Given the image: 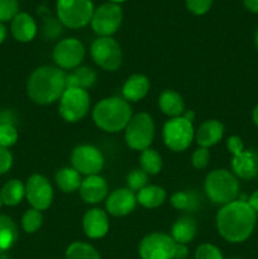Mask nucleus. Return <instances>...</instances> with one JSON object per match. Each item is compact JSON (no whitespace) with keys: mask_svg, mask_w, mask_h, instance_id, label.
<instances>
[{"mask_svg":"<svg viewBox=\"0 0 258 259\" xmlns=\"http://www.w3.org/2000/svg\"><path fill=\"white\" fill-rule=\"evenodd\" d=\"M257 214L244 200H235L224 205L217 215V228L227 242L242 243L252 235Z\"/></svg>","mask_w":258,"mask_h":259,"instance_id":"nucleus-1","label":"nucleus"},{"mask_svg":"<svg viewBox=\"0 0 258 259\" xmlns=\"http://www.w3.org/2000/svg\"><path fill=\"white\" fill-rule=\"evenodd\" d=\"M65 71L53 66L35 68L27 82V93L30 100L39 105H48L61 99L67 89Z\"/></svg>","mask_w":258,"mask_h":259,"instance_id":"nucleus-2","label":"nucleus"},{"mask_svg":"<svg viewBox=\"0 0 258 259\" xmlns=\"http://www.w3.org/2000/svg\"><path fill=\"white\" fill-rule=\"evenodd\" d=\"M96 125L108 133H116L128 125L132 119V108L124 98L113 96L99 101L93 110Z\"/></svg>","mask_w":258,"mask_h":259,"instance_id":"nucleus-3","label":"nucleus"},{"mask_svg":"<svg viewBox=\"0 0 258 259\" xmlns=\"http://www.w3.org/2000/svg\"><path fill=\"white\" fill-rule=\"evenodd\" d=\"M187 254L186 245L177 244L171 235L164 233L146 235L139 244L142 259H185Z\"/></svg>","mask_w":258,"mask_h":259,"instance_id":"nucleus-4","label":"nucleus"},{"mask_svg":"<svg viewBox=\"0 0 258 259\" xmlns=\"http://www.w3.org/2000/svg\"><path fill=\"white\" fill-rule=\"evenodd\" d=\"M205 192L210 201L218 205H227L235 201L239 195V182L235 175L227 169H215L205 180Z\"/></svg>","mask_w":258,"mask_h":259,"instance_id":"nucleus-5","label":"nucleus"},{"mask_svg":"<svg viewBox=\"0 0 258 259\" xmlns=\"http://www.w3.org/2000/svg\"><path fill=\"white\" fill-rule=\"evenodd\" d=\"M227 148L233 154L232 169L237 179L250 181L258 177V153L254 149H244V144L238 136L228 138Z\"/></svg>","mask_w":258,"mask_h":259,"instance_id":"nucleus-6","label":"nucleus"},{"mask_svg":"<svg viewBox=\"0 0 258 259\" xmlns=\"http://www.w3.org/2000/svg\"><path fill=\"white\" fill-rule=\"evenodd\" d=\"M56 8L60 22L72 29L85 27L94 14L91 0H57Z\"/></svg>","mask_w":258,"mask_h":259,"instance_id":"nucleus-7","label":"nucleus"},{"mask_svg":"<svg viewBox=\"0 0 258 259\" xmlns=\"http://www.w3.org/2000/svg\"><path fill=\"white\" fill-rule=\"evenodd\" d=\"M125 143L134 151L149 148L154 138V121L147 113H139L132 116L125 126Z\"/></svg>","mask_w":258,"mask_h":259,"instance_id":"nucleus-8","label":"nucleus"},{"mask_svg":"<svg viewBox=\"0 0 258 259\" xmlns=\"http://www.w3.org/2000/svg\"><path fill=\"white\" fill-rule=\"evenodd\" d=\"M162 137L167 148L174 152H184L191 146L195 131L191 121L185 119L184 116H179L171 118L164 123Z\"/></svg>","mask_w":258,"mask_h":259,"instance_id":"nucleus-9","label":"nucleus"},{"mask_svg":"<svg viewBox=\"0 0 258 259\" xmlns=\"http://www.w3.org/2000/svg\"><path fill=\"white\" fill-rule=\"evenodd\" d=\"M90 109V96L86 90L67 88L60 99V115L68 123L81 120Z\"/></svg>","mask_w":258,"mask_h":259,"instance_id":"nucleus-10","label":"nucleus"},{"mask_svg":"<svg viewBox=\"0 0 258 259\" xmlns=\"http://www.w3.org/2000/svg\"><path fill=\"white\" fill-rule=\"evenodd\" d=\"M94 62L105 71H116L123 62V53L119 43L110 37H100L91 45Z\"/></svg>","mask_w":258,"mask_h":259,"instance_id":"nucleus-11","label":"nucleus"},{"mask_svg":"<svg viewBox=\"0 0 258 259\" xmlns=\"http://www.w3.org/2000/svg\"><path fill=\"white\" fill-rule=\"evenodd\" d=\"M123 19V10L115 3H104L94 10L91 18V27L100 37H110L119 29Z\"/></svg>","mask_w":258,"mask_h":259,"instance_id":"nucleus-12","label":"nucleus"},{"mask_svg":"<svg viewBox=\"0 0 258 259\" xmlns=\"http://www.w3.org/2000/svg\"><path fill=\"white\" fill-rule=\"evenodd\" d=\"M71 163L72 168L80 175L85 176H94L99 175V172L104 167V156L96 147L83 144L76 147L71 154Z\"/></svg>","mask_w":258,"mask_h":259,"instance_id":"nucleus-13","label":"nucleus"},{"mask_svg":"<svg viewBox=\"0 0 258 259\" xmlns=\"http://www.w3.org/2000/svg\"><path fill=\"white\" fill-rule=\"evenodd\" d=\"M52 56L58 68L73 70L82 62L85 57V47L76 38H66L56 45Z\"/></svg>","mask_w":258,"mask_h":259,"instance_id":"nucleus-14","label":"nucleus"},{"mask_svg":"<svg viewBox=\"0 0 258 259\" xmlns=\"http://www.w3.org/2000/svg\"><path fill=\"white\" fill-rule=\"evenodd\" d=\"M25 197L33 209L47 210L53 201V189L42 175H32L25 184Z\"/></svg>","mask_w":258,"mask_h":259,"instance_id":"nucleus-15","label":"nucleus"},{"mask_svg":"<svg viewBox=\"0 0 258 259\" xmlns=\"http://www.w3.org/2000/svg\"><path fill=\"white\" fill-rule=\"evenodd\" d=\"M137 206V196L129 189H118L106 197V211L113 217H125Z\"/></svg>","mask_w":258,"mask_h":259,"instance_id":"nucleus-16","label":"nucleus"},{"mask_svg":"<svg viewBox=\"0 0 258 259\" xmlns=\"http://www.w3.org/2000/svg\"><path fill=\"white\" fill-rule=\"evenodd\" d=\"M78 191L81 199L86 204H99L106 199L109 189L104 177L94 175V176H86V179L82 180Z\"/></svg>","mask_w":258,"mask_h":259,"instance_id":"nucleus-17","label":"nucleus"},{"mask_svg":"<svg viewBox=\"0 0 258 259\" xmlns=\"http://www.w3.org/2000/svg\"><path fill=\"white\" fill-rule=\"evenodd\" d=\"M82 228L85 234L91 239L105 237L109 232L108 215L101 209H91L83 215Z\"/></svg>","mask_w":258,"mask_h":259,"instance_id":"nucleus-18","label":"nucleus"},{"mask_svg":"<svg viewBox=\"0 0 258 259\" xmlns=\"http://www.w3.org/2000/svg\"><path fill=\"white\" fill-rule=\"evenodd\" d=\"M224 134V125L217 119L204 121L195 133L196 142L202 148H209L219 143Z\"/></svg>","mask_w":258,"mask_h":259,"instance_id":"nucleus-19","label":"nucleus"},{"mask_svg":"<svg viewBox=\"0 0 258 259\" xmlns=\"http://www.w3.org/2000/svg\"><path fill=\"white\" fill-rule=\"evenodd\" d=\"M12 34L18 42H30L37 34L35 20L28 13H18L12 20Z\"/></svg>","mask_w":258,"mask_h":259,"instance_id":"nucleus-20","label":"nucleus"},{"mask_svg":"<svg viewBox=\"0 0 258 259\" xmlns=\"http://www.w3.org/2000/svg\"><path fill=\"white\" fill-rule=\"evenodd\" d=\"M149 91V80L144 75L141 73H136V75H132L128 80L124 82L123 89H121V93H123L124 99L126 101H136L142 100L143 98H146L147 94Z\"/></svg>","mask_w":258,"mask_h":259,"instance_id":"nucleus-21","label":"nucleus"},{"mask_svg":"<svg viewBox=\"0 0 258 259\" xmlns=\"http://www.w3.org/2000/svg\"><path fill=\"white\" fill-rule=\"evenodd\" d=\"M197 225L194 218L181 217L175 222L171 229V237L177 244L186 245L196 235Z\"/></svg>","mask_w":258,"mask_h":259,"instance_id":"nucleus-22","label":"nucleus"},{"mask_svg":"<svg viewBox=\"0 0 258 259\" xmlns=\"http://www.w3.org/2000/svg\"><path fill=\"white\" fill-rule=\"evenodd\" d=\"M158 105L162 113L171 118H179L185 113V103L182 96L174 90L162 91L158 98Z\"/></svg>","mask_w":258,"mask_h":259,"instance_id":"nucleus-23","label":"nucleus"},{"mask_svg":"<svg viewBox=\"0 0 258 259\" xmlns=\"http://www.w3.org/2000/svg\"><path fill=\"white\" fill-rule=\"evenodd\" d=\"M96 82V72L90 67H77L68 73L66 77V86L67 88L81 89L88 90L93 88Z\"/></svg>","mask_w":258,"mask_h":259,"instance_id":"nucleus-24","label":"nucleus"},{"mask_svg":"<svg viewBox=\"0 0 258 259\" xmlns=\"http://www.w3.org/2000/svg\"><path fill=\"white\" fill-rule=\"evenodd\" d=\"M19 233L12 218L0 215V254L9 250L17 243Z\"/></svg>","mask_w":258,"mask_h":259,"instance_id":"nucleus-25","label":"nucleus"},{"mask_svg":"<svg viewBox=\"0 0 258 259\" xmlns=\"http://www.w3.org/2000/svg\"><path fill=\"white\" fill-rule=\"evenodd\" d=\"M171 204L175 209L186 212H195L201 205V197L196 191H177L171 196Z\"/></svg>","mask_w":258,"mask_h":259,"instance_id":"nucleus-26","label":"nucleus"},{"mask_svg":"<svg viewBox=\"0 0 258 259\" xmlns=\"http://www.w3.org/2000/svg\"><path fill=\"white\" fill-rule=\"evenodd\" d=\"M81 182L82 180H81L80 174L72 167H63L58 169L56 174V184L62 192L71 194V192L77 191L81 186Z\"/></svg>","mask_w":258,"mask_h":259,"instance_id":"nucleus-27","label":"nucleus"},{"mask_svg":"<svg viewBox=\"0 0 258 259\" xmlns=\"http://www.w3.org/2000/svg\"><path fill=\"white\" fill-rule=\"evenodd\" d=\"M166 191L159 186H146L138 191L137 195V202L142 205V206L147 207V209H156V207L161 206L166 200Z\"/></svg>","mask_w":258,"mask_h":259,"instance_id":"nucleus-28","label":"nucleus"},{"mask_svg":"<svg viewBox=\"0 0 258 259\" xmlns=\"http://www.w3.org/2000/svg\"><path fill=\"white\" fill-rule=\"evenodd\" d=\"M2 202L7 206H15L20 204L25 196V186L20 180H10L0 190Z\"/></svg>","mask_w":258,"mask_h":259,"instance_id":"nucleus-29","label":"nucleus"},{"mask_svg":"<svg viewBox=\"0 0 258 259\" xmlns=\"http://www.w3.org/2000/svg\"><path fill=\"white\" fill-rule=\"evenodd\" d=\"M66 259H101L93 245L83 242H75L66 249Z\"/></svg>","mask_w":258,"mask_h":259,"instance_id":"nucleus-30","label":"nucleus"},{"mask_svg":"<svg viewBox=\"0 0 258 259\" xmlns=\"http://www.w3.org/2000/svg\"><path fill=\"white\" fill-rule=\"evenodd\" d=\"M139 163H141V169H143L147 175H157L162 169L161 156L158 152L151 148L142 151Z\"/></svg>","mask_w":258,"mask_h":259,"instance_id":"nucleus-31","label":"nucleus"},{"mask_svg":"<svg viewBox=\"0 0 258 259\" xmlns=\"http://www.w3.org/2000/svg\"><path fill=\"white\" fill-rule=\"evenodd\" d=\"M43 224V215L37 209H28L22 217V227L25 233H35Z\"/></svg>","mask_w":258,"mask_h":259,"instance_id":"nucleus-32","label":"nucleus"},{"mask_svg":"<svg viewBox=\"0 0 258 259\" xmlns=\"http://www.w3.org/2000/svg\"><path fill=\"white\" fill-rule=\"evenodd\" d=\"M18 141V131L10 123H0V146L4 148L14 146Z\"/></svg>","mask_w":258,"mask_h":259,"instance_id":"nucleus-33","label":"nucleus"},{"mask_svg":"<svg viewBox=\"0 0 258 259\" xmlns=\"http://www.w3.org/2000/svg\"><path fill=\"white\" fill-rule=\"evenodd\" d=\"M147 181H148V175L143 169H133L129 172L126 176V185L128 189L132 191H141L143 187H146Z\"/></svg>","mask_w":258,"mask_h":259,"instance_id":"nucleus-34","label":"nucleus"},{"mask_svg":"<svg viewBox=\"0 0 258 259\" xmlns=\"http://www.w3.org/2000/svg\"><path fill=\"white\" fill-rule=\"evenodd\" d=\"M195 259H224L222 252L218 247L210 244V243H204L196 248L195 252Z\"/></svg>","mask_w":258,"mask_h":259,"instance_id":"nucleus-35","label":"nucleus"},{"mask_svg":"<svg viewBox=\"0 0 258 259\" xmlns=\"http://www.w3.org/2000/svg\"><path fill=\"white\" fill-rule=\"evenodd\" d=\"M18 0H0V23L13 20L18 14Z\"/></svg>","mask_w":258,"mask_h":259,"instance_id":"nucleus-36","label":"nucleus"},{"mask_svg":"<svg viewBox=\"0 0 258 259\" xmlns=\"http://www.w3.org/2000/svg\"><path fill=\"white\" fill-rule=\"evenodd\" d=\"M212 0H186V7L192 14L202 15L211 8Z\"/></svg>","mask_w":258,"mask_h":259,"instance_id":"nucleus-37","label":"nucleus"},{"mask_svg":"<svg viewBox=\"0 0 258 259\" xmlns=\"http://www.w3.org/2000/svg\"><path fill=\"white\" fill-rule=\"evenodd\" d=\"M209 149L200 147V148L196 149V151L194 152V154H192V166L197 169H204L205 167L209 164Z\"/></svg>","mask_w":258,"mask_h":259,"instance_id":"nucleus-38","label":"nucleus"},{"mask_svg":"<svg viewBox=\"0 0 258 259\" xmlns=\"http://www.w3.org/2000/svg\"><path fill=\"white\" fill-rule=\"evenodd\" d=\"M13 156L8 148L0 146V175H4L12 168Z\"/></svg>","mask_w":258,"mask_h":259,"instance_id":"nucleus-39","label":"nucleus"},{"mask_svg":"<svg viewBox=\"0 0 258 259\" xmlns=\"http://www.w3.org/2000/svg\"><path fill=\"white\" fill-rule=\"evenodd\" d=\"M247 202L249 204V206L252 207L253 210H254L255 214H258V190H257V191L253 192L252 195H250Z\"/></svg>","mask_w":258,"mask_h":259,"instance_id":"nucleus-40","label":"nucleus"},{"mask_svg":"<svg viewBox=\"0 0 258 259\" xmlns=\"http://www.w3.org/2000/svg\"><path fill=\"white\" fill-rule=\"evenodd\" d=\"M243 3L249 12L258 14V0H243Z\"/></svg>","mask_w":258,"mask_h":259,"instance_id":"nucleus-41","label":"nucleus"},{"mask_svg":"<svg viewBox=\"0 0 258 259\" xmlns=\"http://www.w3.org/2000/svg\"><path fill=\"white\" fill-rule=\"evenodd\" d=\"M5 37H7V28L4 27V24H3V23H0V45L4 42Z\"/></svg>","mask_w":258,"mask_h":259,"instance_id":"nucleus-42","label":"nucleus"},{"mask_svg":"<svg viewBox=\"0 0 258 259\" xmlns=\"http://www.w3.org/2000/svg\"><path fill=\"white\" fill-rule=\"evenodd\" d=\"M184 116L185 119H187V120L189 121H191L192 123V120H194L195 119V111L194 110H189V111H186V113H184Z\"/></svg>","mask_w":258,"mask_h":259,"instance_id":"nucleus-43","label":"nucleus"},{"mask_svg":"<svg viewBox=\"0 0 258 259\" xmlns=\"http://www.w3.org/2000/svg\"><path fill=\"white\" fill-rule=\"evenodd\" d=\"M252 119L258 128V104L254 106V109H253V111H252Z\"/></svg>","mask_w":258,"mask_h":259,"instance_id":"nucleus-44","label":"nucleus"},{"mask_svg":"<svg viewBox=\"0 0 258 259\" xmlns=\"http://www.w3.org/2000/svg\"><path fill=\"white\" fill-rule=\"evenodd\" d=\"M254 42H255V46H257V48H258V29H257V32H255V35H254Z\"/></svg>","mask_w":258,"mask_h":259,"instance_id":"nucleus-45","label":"nucleus"},{"mask_svg":"<svg viewBox=\"0 0 258 259\" xmlns=\"http://www.w3.org/2000/svg\"><path fill=\"white\" fill-rule=\"evenodd\" d=\"M109 2L115 3V4H119V3H123V2H125V0H109Z\"/></svg>","mask_w":258,"mask_h":259,"instance_id":"nucleus-46","label":"nucleus"},{"mask_svg":"<svg viewBox=\"0 0 258 259\" xmlns=\"http://www.w3.org/2000/svg\"><path fill=\"white\" fill-rule=\"evenodd\" d=\"M2 205H3V202H2V196H0V207H2Z\"/></svg>","mask_w":258,"mask_h":259,"instance_id":"nucleus-47","label":"nucleus"}]
</instances>
